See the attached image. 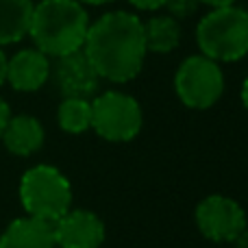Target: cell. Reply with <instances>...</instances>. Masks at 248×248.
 Returning a JSON list of instances; mask_svg holds the SVG:
<instances>
[{"instance_id": "cell-1", "label": "cell", "mask_w": 248, "mask_h": 248, "mask_svg": "<svg viewBox=\"0 0 248 248\" xmlns=\"http://www.w3.org/2000/svg\"><path fill=\"white\" fill-rule=\"evenodd\" d=\"M83 52L96 68L100 78L126 83L140 74L146 59L144 24L126 11L105 13L96 24H90Z\"/></svg>"}, {"instance_id": "cell-2", "label": "cell", "mask_w": 248, "mask_h": 248, "mask_svg": "<svg viewBox=\"0 0 248 248\" xmlns=\"http://www.w3.org/2000/svg\"><path fill=\"white\" fill-rule=\"evenodd\" d=\"M90 17L78 0H42L33 7L29 35L46 57H63L83 48Z\"/></svg>"}, {"instance_id": "cell-3", "label": "cell", "mask_w": 248, "mask_h": 248, "mask_svg": "<svg viewBox=\"0 0 248 248\" xmlns=\"http://www.w3.org/2000/svg\"><path fill=\"white\" fill-rule=\"evenodd\" d=\"M202 55L214 61H237L248 55V11L240 7H214L196 29Z\"/></svg>"}, {"instance_id": "cell-4", "label": "cell", "mask_w": 248, "mask_h": 248, "mask_svg": "<svg viewBox=\"0 0 248 248\" xmlns=\"http://www.w3.org/2000/svg\"><path fill=\"white\" fill-rule=\"evenodd\" d=\"M20 202L33 218L57 222L72 209V185L52 166H33L20 179Z\"/></svg>"}, {"instance_id": "cell-5", "label": "cell", "mask_w": 248, "mask_h": 248, "mask_svg": "<svg viewBox=\"0 0 248 248\" xmlns=\"http://www.w3.org/2000/svg\"><path fill=\"white\" fill-rule=\"evenodd\" d=\"M179 100L189 109H209L224 92V77L218 61L205 55L187 57L174 77Z\"/></svg>"}, {"instance_id": "cell-6", "label": "cell", "mask_w": 248, "mask_h": 248, "mask_svg": "<svg viewBox=\"0 0 248 248\" xmlns=\"http://www.w3.org/2000/svg\"><path fill=\"white\" fill-rule=\"evenodd\" d=\"M141 122L140 103L124 92H105L92 100V128L107 141H131Z\"/></svg>"}, {"instance_id": "cell-7", "label": "cell", "mask_w": 248, "mask_h": 248, "mask_svg": "<svg viewBox=\"0 0 248 248\" xmlns=\"http://www.w3.org/2000/svg\"><path fill=\"white\" fill-rule=\"evenodd\" d=\"M196 227L211 242H235L246 229V214L233 198L211 194L196 207Z\"/></svg>"}, {"instance_id": "cell-8", "label": "cell", "mask_w": 248, "mask_h": 248, "mask_svg": "<svg viewBox=\"0 0 248 248\" xmlns=\"http://www.w3.org/2000/svg\"><path fill=\"white\" fill-rule=\"evenodd\" d=\"M50 74L65 98L90 100V96H94L100 85L98 72L83 52V48L77 52H70V55L57 57V65L50 68Z\"/></svg>"}, {"instance_id": "cell-9", "label": "cell", "mask_w": 248, "mask_h": 248, "mask_svg": "<svg viewBox=\"0 0 248 248\" xmlns=\"http://www.w3.org/2000/svg\"><path fill=\"white\" fill-rule=\"evenodd\" d=\"M55 246L59 248H100L105 242V222L87 209H70L52 222Z\"/></svg>"}, {"instance_id": "cell-10", "label": "cell", "mask_w": 248, "mask_h": 248, "mask_svg": "<svg viewBox=\"0 0 248 248\" xmlns=\"http://www.w3.org/2000/svg\"><path fill=\"white\" fill-rule=\"evenodd\" d=\"M50 78V61L37 48L20 50L7 63V81L17 92H37Z\"/></svg>"}, {"instance_id": "cell-11", "label": "cell", "mask_w": 248, "mask_h": 248, "mask_svg": "<svg viewBox=\"0 0 248 248\" xmlns=\"http://www.w3.org/2000/svg\"><path fill=\"white\" fill-rule=\"evenodd\" d=\"M0 248H57L52 222L33 216L13 220L0 235Z\"/></svg>"}, {"instance_id": "cell-12", "label": "cell", "mask_w": 248, "mask_h": 248, "mask_svg": "<svg viewBox=\"0 0 248 248\" xmlns=\"http://www.w3.org/2000/svg\"><path fill=\"white\" fill-rule=\"evenodd\" d=\"M44 126L33 116H11L2 131V144L11 155L31 157L44 146Z\"/></svg>"}, {"instance_id": "cell-13", "label": "cell", "mask_w": 248, "mask_h": 248, "mask_svg": "<svg viewBox=\"0 0 248 248\" xmlns=\"http://www.w3.org/2000/svg\"><path fill=\"white\" fill-rule=\"evenodd\" d=\"M33 0H0V46L16 44L29 33Z\"/></svg>"}, {"instance_id": "cell-14", "label": "cell", "mask_w": 248, "mask_h": 248, "mask_svg": "<svg viewBox=\"0 0 248 248\" xmlns=\"http://www.w3.org/2000/svg\"><path fill=\"white\" fill-rule=\"evenodd\" d=\"M144 39L146 50L150 52H172L181 42V29L179 22L172 16H155L144 24Z\"/></svg>"}, {"instance_id": "cell-15", "label": "cell", "mask_w": 248, "mask_h": 248, "mask_svg": "<svg viewBox=\"0 0 248 248\" xmlns=\"http://www.w3.org/2000/svg\"><path fill=\"white\" fill-rule=\"evenodd\" d=\"M57 122L65 133H85L92 128V103L87 98H65L59 105Z\"/></svg>"}, {"instance_id": "cell-16", "label": "cell", "mask_w": 248, "mask_h": 248, "mask_svg": "<svg viewBox=\"0 0 248 248\" xmlns=\"http://www.w3.org/2000/svg\"><path fill=\"white\" fill-rule=\"evenodd\" d=\"M198 2H201V0H166L163 7L168 9V13H170L174 20H183V17H189L196 11Z\"/></svg>"}, {"instance_id": "cell-17", "label": "cell", "mask_w": 248, "mask_h": 248, "mask_svg": "<svg viewBox=\"0 0 248 248\" xmlns=\"http://www.w3.org/2000/svg\"><path fill=\"white\" fill-rule=\"evenodd\" d=\"M133 7L141 9V11H157L166 4V0H128Z\"/></svg>"}, {"instance_id": "cell-18", "label": "cell", "mask_w": 248, "mask_h": 248, "mask_svg": "<svg viewBox=\"0 0 248 248\" xmlns=\"http://www.w3.org/2000/svg\"><path fill=\"white\" fill-rule=\"evenodd\" d=\"M9 118H11V109H9L7 100L0 96V137H2V131H4V126H7Z\"/></svg>"}, {"instance_id": "cell-19", "label": "cell", "mask_w": 248, "mask_h": 248, "mask_svg": "<svg viewBox=\"0 0 248 248\" xmlns=\"http://www.w3.org/2000/svg\"><path fill=\"white\" fill-rule=\"evenodd\" d=\"M7 63H9V59L4 55L2 46H0V85H4V81H7Z\"/></svg>"}, {"instance_id": "cell-20", "label": "cell", "mask_w": 248, "mask_h": 248, "mask_svg": "<svg viewBox=\"0 0 248 248\" xmlns=\"http://www.w3.org/2000/svg\"><path fill=\"white\" fill-rule=\"evenodd\" d=\"M235 248H248V227L235 237Z\"/></svg>"}, {"instance_id": "cell-21", "label": "cell", "mask_w": 248, "mask_h": 248, "mask_svg": "<svg viewBox=\"0 0 248 248\" xmlns=\"http://www.w3.org/2000/svg\"><path fill=\"white\" fill-rule=\"evenodd\" d=\"M205 4H211V7H227V4H233L235 0H201Z\"/></svg>"}, {"instance_id": "cell-22", "label": "cell", "mask_w": 248, "mask_h": 248, "mask_svg": "<svg viewBox=\"0 0 248 248\" xmlns=\"http://www.w3.org/2000/svg\"><path fill=\"white\" fill-rule=\"evenodd\" d=\"M242 103H244V107L248 109V77H246L244 85H242Z\"/></svg>"}, {"instance_id": "cell-23", "label": "cell", "mask_w": 248, "mask_h": 248, "mask_svg": "<svg viewBox=\"0 0 248 248\" xmlns=\"http://www.w3.org/2000/svg\"><path fill=\"white\" fill-rule=\"evenodd\" d=\"M78 2H87V4H105V2H111V0H78Z\"/></svg>"}]
</instances>
